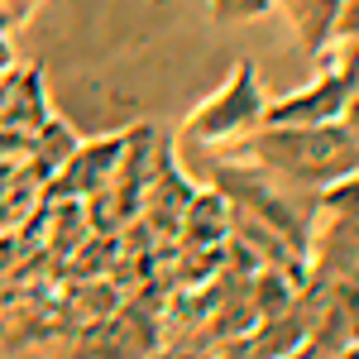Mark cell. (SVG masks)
I'll use <instances>...</instances> for the list:
<instances>
[{"mask_svg": "<svg viewBox=\"0 0 359 359\" xmlns=\"http://www.w3.org/2000/svg\"><path fill=\"white\" fill-rule=\"evenodd\" d=\"M240 154L264 172H273L292 187H306V192H321V187L359 172V144L340 120H331V125H259L240 139Z\"/></svg>", "mask_w": 359, "mask_h": 359, "instance_id": "cell-1", "label": "cell"}, {"mask_svg": "<svg viewBox=\"0 0 359 359\" xmlns=\"http://www.w3.org/2000/svg\"><path fill=\"white\" fill-rule=\"evenodd\" d=\"M264 86H259V72L240 62L235 72H230V82L211 96V101H201L192 115H187V139L192 144H225V139H245L249 130H259V120H264Z\"/></svg>", "mask_w": 359, "mask_h": 359, "instance_id": "cell-2", "label": "cell"}, {"mask_svg": "<svg viewBox=\"0 0 359 359\" xmlns=\"http://www.w3.org/2000/svg\"><path fill=\"white\" fill-rule=\"evenodd\" d=\"M355 86L359 82L350 77V72L331 67L321 82H311V86H302V91L273 101V106H264V120H259V125H331V120L345 115Z\"/></svg>", "mask_w": 359, "mask_h": 359, "instance_id": "cell-3", "label": "cell"}, {"mask_svg": "<svg viewBox=\"0 0 359 359\" xmlns=\"http://www.w3.org/2000/svg\"><path fill=\"white\" fill-rule=\"evenodd\" d=\"M192 192H196V187L182 177V168H177V158H172L168 139H163V144L154 139L149 177H144V196H139V211L149 216V225H154L158 235H177V221H182V211H187Z\"/></svg>", "mask_w": 359, "mask_h": 359, "instance_id": "cell-4", "label": "cell"}, {"mask_svg": "<svg viewBox=\"0 0 359 359\" xmlns=\"http://www.w3.org/2000/svg\"><path fill=\"white\" fill-rule=\"evenodd\" d=\"M125 139L130 135H111V139H96V144H77L67 154V163L53 172L48 182V196H91L111 182L115 163L125 154Z\"/></svg>", "mask_w": 359, "mask_h": 359, "instance_id": "cell-5", "label": "cell"}, {"mask_svg": "<svg viewBox=\"0 0 359 359\" xmlns=\"http://www.w3.org/2000/svg\"><path fill=\"white\" fill-rule=\"evenodd\" d=\"M221 240H230V201L221 192H192L177 221V245L201 254V249H221Z\"/></svg>", "mask_w": 359, "mask_h": 359, "instance_id": "cell-6", "label": "cell"}, {"mask_svg": "<svg viewBox=\"0 0 359 359\" xmlns=\"http://www.w3.org/2000/svg\"><path fill=\"white\" fill-rule=\"evenodd\" d=\"M43 192V177L34 172V163H15V158H0V230L20 225L34 211V196Z\"/></svg>", "mask_w": 359, "mask_h": 359, "instance_id": "cell-7", "label": "cell"}, {"mask_svg": "<svg viewBox=\"0 0 359 359\" xmlns=\"http://www.w3.org/2000/svg\"><path fill=\"white\" fill-rule=\"evenodd\" d=\"M283 5H287V20L302 34V43L316 53L335 34V20H340V5H345V0H283Z\"/></svg>", "mask_w": 359, "mask_h": 359, "instance_id": "cell-8", "label": "cell"}, {"mask_svg": "<svg viewBox=\"0 0 359 359\" xmlns=\"http://www.w3.org/2000/svg\"><path fill=\"white\" fill-rule=\"evenodd\" d=\"M321 206L335 211V216H359V172L340 177L331 187H321Z\"/></svg>", "mask_w": 359, "mask_h": 359, "instance_id": "cell-9", "label": "cell"}, {"mask_svg": "<svg viewBox=\"0 0 359 359\" xmlns=\"http://www.w3.org/2000/svg\"><path fill=\"white\" fill-rule=\"evenodd\" d=\"M206 355H211V350H206V345H201V340L192 335V340H177V345H168V350H158L154 359H206Z\"/></svg>", "mask_w": 359, "mask_h": 359, "instance_id": "cell-10", "label": "cell"}, {"mask_svg": "<svg viewBox=\"0 0 359 359\" xmlns=\"http://www.w3.org/2000/svg\"><path fill=\"white\" fill-rule=\"evenodd\" d=\"M278 359H331V355H326L316 340H302V345H292L287 355H278Z\"/></svg>", "mask_w": 359, "mask_h": 359, "instance_id": "cell-11", "label": "cell"}, {"mask_svg": "<svg viewBox=\"0 0 359 359\" xmlns=\"http://www.w3.org/2000/svg\"><path fill=\"white\" fill-rule=\"evenodd\" d=\"M5 5V15H10V25H20V20H29V10L39 5V0H0Z\"/></svg>", "mask_w": 359, "mask_h": 359, "instance_id": "cell-12", "label": "cell"}, {"mask_svg": "<svg viewBox=\"0 0 359 359\" xmlns=\"http://www.w3.org/2000/svg\"><path fill=\"white\" fill-rule=\"evenodd\" d=\"M340 120H345V130H350V135H355V144H359V86H355V96H350V106H345V115H340Z\"/></svg>", "mask_w": 359, "mask_h": 359, "instance_id": "cell-13", "label": "cell"}, {"mask_svg": "<svg viewBox=\"0 0 359 359\" xmlns=\"http://www.w3.org/2000/svg\"><path fill=\"white\" fill-rule=\"evenodd\" d=\"M331 359H359V340H345V345H340Z\"/></svg>", "mask_w": 359, "mask_h": 359, "instance_id": "cell-14", "label": "cell"}, {"mask_svg": "<svg viewBox=\"0 0 359 359\" xmlns=\"http://www.w3.org/2000/svg\"><path fill=\"white\" fill-rule=\"evenodd\" d=\"M10 67H15V57H10V43L0 39V72H10Z\"/></svg>", "mask_w": 359, "mask_h": 359, "instance_id": "cell-15", "label": "cell"}]
</instances>
